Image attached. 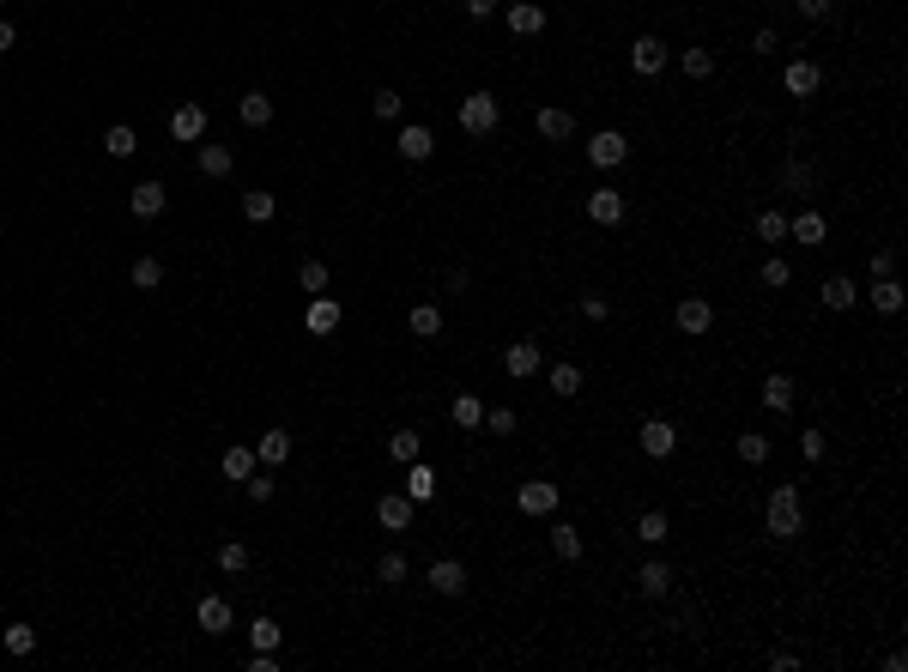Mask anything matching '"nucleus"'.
I'll list each match as a JSON object with an SVG mask.
<instances>
[{
  "mask_svg": "<svg viewBox=\"0 0 908 672\" xmlns=\"http://www.w3.org/2000/svg\"><path fill=\"white\" fill-rule=\"evenodd\" d=\"M769 533L775 539H800V527H806V509H800V490L793 485H775L769 490V509H763Z\"/></svg>",
  "mask_w": 908,
  "mask_h": 672,
  "instance_id": "nucleus-1",
  "label": "nucleus"
},
{
  "mask_svg": "<svg viewBox=\"0 0 908 672\" xmlns=\"http://www.w3.org/2000/svg\"><path fill=\"white\" fill-rule=\"evenodd\" d=\"M503 122V103L491 98V91H473V98H461V127L479 140V134H491V127Z\"/></svg>",
  "mask_w": 908,
  "mask_h": 672,
  "instance_id": "nucleus-2",
  "label": "nucleus"
},
{
  "mask_svg": "<svg viewBox=\"0 0 908 672\" xmlns=\"http://www.w3.org/2000/svg\"><path fill=\"white\" fill-rule=\"evenodd\" d=\"M666 61H672V49H666L660 37H636V42H630V67H636L642 79H654V73H666Z\"/></svg>",
  "mask_w": 908,
  "mask_h": 672,
  "instance_id": "nucleus-3",
  "label": "nucleus"
},
{
  "mask_svg": "<svg viewBox=\"0 0 908 672\" xmlns=\"http://www.w3.org/2000/svg\"><path fill=\"white\" fill-rule=\"evenodd\" d=\"M587 158L600 163V170H618V163L630 158V140H624V134H618V127H600V134L587 140Z\"/></svg>",
  "mask_w": 908,
  "mask_h": 672,
  "instance_id": "nucleus-4",
  "label": "nucleus"
},
{
  "mask_svg": "<svg viewBox=\"0 0 908 672\" xmlns=\"http://www.w3.org/2000/svg\"><path fill=\"white\" fill-rule=\"evenodd\" d=\"M636 443H642V454H654V461H666V454L679 448V425H672V418H648V425L636 430Z\"/></svg>",
  "mask_w": 908,
  "mask_h": 672,
  "instance_id": "nucleus-5",
  "label": "nucleus"
},
{
  "mask_svg": "<svg viewBox=\"0 0 908 672\" xmlns=\"http://www.w3.org/2000/svg\"><path fill=\"white\" fill-rule=\"evenodd\" d=\"M206 134V103H182L176 116H170V140L176 145H194Z\"/></svg>",
  "mask_w": 908,
  "mask_h": 672,
  "instance_id": "nucleus-6",
  "label": "nucleus"
},
{
  "mask_svg": "<svg viewBox=\"0 0 908 672\" xmlns=\"http://www.w3.org/2000/svg\"><path fill=\"white\" fill-rule=\"evenodd\" d=\"M412 509H418V503H412L406 490H388L382 503H376V521H382L388 533H406V527H412Z\"/></svg>",
  "mask_w": 908,
  "mask_h": 672,
  "instance_id": "nucleus-7",
  "label": "nucleus"
},
{
  "mask_svg": "<svg viewBox=\"0 0 908 672\" xmlns=\"http://www.w3.org/2000/svg\"><path fill=\"white\" fill-rule=\"evenodd\" d=\"M194 624H201L206 636H224L230 630V600H224V593H206L201 606H194Z\"/></svg>",
  "mask_w": 908,
  "mask_h": 672,
  "instance_id": "nucleus-8",
  "label": "nucleus"
},
{
  "mask_svg": "<svg viewBox=\"0 0 908 672\" xmlns=\"http://www.w3.org/2000/svg\"><path fill=\"white\" fill-rule=\"evenodd\" d=\"M515 509H521V515H551V509H557V485H545V479L521 485V490H515Z\"/></svg>",
  "mask_w": 908,
  "mask_h": 672,
  "instance_id": "nucleus-9",
  "label": "nucleus"
},
{
  "mask_svg": "<svg viewBox=\"0 0 908 672\" xmlns=\"http://www.w3.org/2000/svg\"><path fill=\"white\" fill-rule=\"evenodd\" d=\"M679 333H708L715 327V309H708V297H679Z\"/></svg>",
  "mask_w": 908,
  "mask_h": 672,
  "instance_id": "nucleus-10",
  "label": "nucleus"
},
{
  "mask_svg": "<svg viewBox=\"0 0 908 672\" xmlns=\"http://www.w3.org/2000/svg\"><path fill=\"white\" fill-rule=\"evenodd\" d=\"M636 588H642L648 600H666V593H672V564H666V557H648L642 570H636Z\"/></svg>",
  "mask_w": 908,
  "mask_h": 672,
  "instance_id": "nucleus-11",
  "label": "nucleus"
},
{
  "mask_svg": "<svg viewBox=\"0 0 908 672\" xmlns=\"http://www.w3.org/2000/svg\"><path fill=\"white\" fill-rule=\"evenodd\" d=\"M587 219L594 224H624V194H618V188H594V194H587Z\"/></svg>",
  "mask_w": 908,
  "mask_h": 672,
  "instance_id": "nucleus-12",
  "label": "nucleus"
},
{
  "mask_svg": "<svg viewBox=\"0 0 908 672\" xmlns=\"http://www.w3.org/2000/svg\"><path fill=\"white\" fill-rule=\"evenodd\" d=\"M503 369L515 376V382H527V376L539 369V340H515V346L503 351Z\"/></svg>",
  "mask_w": 908,
  "mask_h": 672,
  "instance_id": "nucleus-13",
  "label": "nucleus"
},
{
  "mask_svg": "<svg viewBox=\"0 0 908 672\" xmlns=\"http://www.w3.org/2000/svg\"><path fill=\"white\" fill-rule=\"evenodd\" d=\"M164 206H170V194H164V182H140L134 194H127V212L134 219H158Z\"/></svg>",
  "mask_w": 908,
  "mask_h": 672,
  "instance_id": "nucleus-14",
  "label": "nucleus"
},
{
  "mask_svg": "<svg viewBox=\"0 0 908 672\" xmlns=\"http://www.w3.org/2000/svg\"><path fill=\"white\" fill-rule=\"evenodd\" d=\"M430 152H436V134H430V127H418V122H406V127H400V158H406V163H424Z\"/></svg>",
  "mask_w": 908,
  "mask_h": 672,
  "instance_id": "nucleus-15",
  "label": "nucleus"
},
{
  "mask_svg": "<svg viewBox=\"0 0 908 672\" xmlns=\"http://www.w3.org/2000/svg\"><path fill=\"white\" fill-rule=\"evenodd\" d=\"M782 85H787V98H811V91L824 85V73H818V61H793L782 73Z\"/></svg>",
  "mask_w": 908,
  "mask_h": 672,
  "instance_id": "nucleus-16",
  "label": "nucleus"
},
{
  "mask_svg": "<svg viewBox=\"0 0 908 672\" xmlns=\"http://www.w3.org/2000/svg\"><path fill=\"white\" fill-rule=\"evenodd\" d=\"M509 31H515V37H539V31H545V6L515 0V6H509Z\"/></svg>",
  "mask_w": 908,
  "mask_h": 672,
  "instance_id": "nucleus-17",
  "label": "nucleus"
},
{
  "mask_svg": "<svg viewBox=\"0 0 908 672\" xmlns=\"http://www.w3.org/2000/svg\"><path fill=\"white\" fill-rule=\"evenodd\" d=\"M430 588L454 600V593H466V570L454 564V557H443V564H430Z\"/></svg>",
  "mask_w": 908,
  "mask_h": 672,
  "instance_id": "nucleus-18",
  "label": "nucleus"
},
{
  "mask_svg": "<svg viewBox=\"0 0 908 672\" xmlns=\"http://www.w3.org/2000/svg\"><path fill=\"white\" fill-rule=\"evenodd\" d=\"M406 497H412V503H436V472L424 467V461L406 467Z\"/></svg>",
  "mask_w": 908,
  "mask_h": 672,
  "instance_id": "nucleus-19",
  "label": "nucleus"
},
{
  "mask_svg": "<svg viewBox=\"0 0 908 672\" xmlns=\"http://www.w3.org/2000/svg\"><path fill=\"white\" fill-rule=\"evenodd\" d=\"M303 322H309V333H333V327H340V303L322 291V297H309V315H303Z\"/></svg>",
  "mask_w": 908,
  "mask_h": 672,
  "instance_id": "nucleus-20",
  "label": "nucleus"
},
{
  "mask_svg": "<svg viewBox=\"0 0 908 672\" xmlns=\"http://www.w3.org/2000/svg\"><path fill=\"white\" fill-rule=\"evenodd\" d=\"M255 454H261V467H285V461H291V436H285V430H261Z\"/></svg>",
  "mask_w": 908,
  "mask_h": 672,
  "instance_id": "nucleus-21",
  "label": "nucleus"
},
{
  "mask_svg": "<svg viewBox=\"0 0 908 672\" xmlns=\"http://www.w3.org/2000/svg\"><path fill=\"white\" fill-rule=\"evenodd\" d=\"M406 327H412V340H436V333H443V309H436V303H418L412 315H406Z\"/></svg>",
  "mask_w": 908,
  "mask_h": 672,
  "instance_id": "nucleus-22",
  "label": "nucleus"
},
{
  "mask_svg": "<svg viewBox=\"0 0 908 672\" xmlns=\"http://www.w3.org/2000/svg\"><path fill=\"white\" fill-rule=\"evenodd\" d=\"M255 467H261V454H255V448H224V479H237V485H242V479H248V472H255Z\"/></svg>",
  "mask_w": 908,
  "mask_h": 672,
  "instance_id": "nucleus-23",
  "label": "nucleus"
},
{
  "mask_svg": "<svg viewBox=\"0 0 908 672\" xmlns=\"http://www.w3.org/2000/svg\"><path fill=\"white\" fill-rule=\"evenodd\" d=\"M854 303H860V285H854V279H842V273L824 279V309H854Z\"/></svg>",
  "mask_w": 908,
  "mask_h": 672,
  "instance_id": "nucleus-24",
  "label": "nucleus"
},
{
  "mask_svg": "<svg viewBox=\"0 0 908 672\" xmlns=\"http://www.w3.org/2000/svg\"><path fill=\"white\" fill-rule=\"evenodd\" d=\"M103 152H109V158H134V152H140V134H134L127 122H116L109 134H103Z\"/></svg>",
  "mask_w": 908,
  "mask_h": 672,
  "instance_id": "nucleus-25",
  "label": "nucleus"
},
{
  "mask_svg": "<svg viewBox=\"0 0 908 672\" xmlns=\"http://www.w3.org/2000/svg\"><path fill=\"white\" fill-rule=\"evenodd\" d=\"M273 212H279V201H273L267 188H248V194H242V219H248V224H267Z\"/></svg>",
  "mask_w": 908,
  "mask_h": 672,
  "instance_id": "nucleus-26",
  "label": "nucleus"
},
{
  "mask_svg": "<svg viewBox=\"0 0 908 672\" xmlns=\"http://www.w3.org/2000/svg\"><path fill=\"white\" fill-rule=\"evenodd\" d=\"M569 134H576L569 109H539V140H569Z\"/></svg>",
  "mask_w": 908,
  "mask_h": 672,
  "instance_id": "nucleus-27",
  "label": "nucleus"
},
{
  "mask_svg": "<svg viewBox=\"0 0 908 672\" xmlns=\"http://www.w3.org/2000/svg\"><path fill=\"white\" fill-rule=\"evenodd\" d=\"M551 551L576 564V557H582V527H576V521H557V527H551Z\"/></svg>",
  "mask_w": 908,
  "mask_h": 672,
  "instance_id": "nucleus-28",
  "label": "nucleus"
},
{
  "mask_svg": "<svg viewBox=\"0 0 908 672\" xmlns=\"http://www.w3.org/2000/svg\"><path fill=\"white\" fill-rule=\"evenodd\" d=\"M0 649L13 654V660H24V654H37V630H31V624H6V636H0Z\"/></svg>",
  "mask_w": 908,
  "mask_h": 672,
  "instance_id": "nucleus-29",
  "label": "nucleus"
},
{
  "mask_svg": "<svg viewBox=\"0 0 908 672\" xmlns=\"http://www.w3.org/2000/svg\"><path fill=\"white\" fill-rule=\"evenodd\" d=\"M636 539H642V546H666V539H672V521H666L660 509H648L642 521H636Z\"/></svg>",
  "mask_w": 908,
  "mask_h": 672,
  "instance_id": "nucleus-30",
  "label": "nucleus"
},
{
  "mask_svg": "<svg viewBox=\"0 0 908 672\" xmlns=\"http://www.w3.org/2000/svg\"><path fill=\"white\" fill-rule=\"evenodd\" d=\"M388 454H394V461H400V467H412V461H418V454H424V443H418V430H394V436H388Z\"/></svg>",
  "mask_w": 908,
  "mask_h": 672,
  "instance_id": "nucleus-31",
  "label": "nucleus"
},
{
  "mask_svg": "<svg viewBox=\"0 0 908 672\" xmlns=\"http://www.w3.org/2000/svg\"><path fill=\"white\" fill-rule=\"evenodd\" d=\"M237 109H242V122H248V127H267V122H273V98H267V91H248Z\"/></svg>",
  "mask_w": 908,
  "mask_h": 672,
  "instance_id": "nucleus-32",
  "label": "nucleus"
},
{
  "mask_svg": "<svg viewBox=\"0 0 908 672\" xmlns=\"http://www.w3.org/2000/svg\"><path fill=\"white\" fill-rule=\"evenodd\" d=\"M551 394H557V400H576V394H582V369L576 364H551Z\"/></svg>",
  "mask_w": 908,
  "mask_h": 672,
  "instance_id": "nucleus-33",
  "label": "nucleus"
},
{
  "mask_svg": "<svg viewBox=\"0 0 908 672\" xmlns=\"http://www.w3.org/2000/svg\"><path fill=\"white\" fill-rule=\"evenodd\" d=\"M872 309H878V315H896V309H903V285H896V279H872Z\"/></svg>",
  "mask_w": 908,
  "mask_h": 672,
  "instance_id": "nucleus-34",
  "label": "nucleus"
},
{
  "mask_svg": "<svg viewBox=\"0 0 908 672\" xmlns=\"http://www.w3.org/2000/svg\"><path fill=\"white\" fill-rule=\"evenodd\" d=\"M763 406H769V412H787V406H793V376H769V382H763Z\"/></svg>",
  "mask_w": 908,
  "mask_h": 672,
  "instance_id": "nucleus-35",
  "label": "nucleus"
},
{
  "mask_svg": "<svg viewBox=\"0 0 908 672\" xmlns=\"http://www.w3.org/2000/svg\"><path fill=\"white\" fill-rule=\"evenodd\" d=\"M448 418H454L461 430H479V425H484V406H479V394H461V400L448 406Z\"/></svg>",
  "mask_w": 908,
  "mask_h": 672,
  "instance_id": "nucleus-36",
  "label": "nucleus"
},
{
  "mask_svg": "<svg viewBox=\"0 0 908 672\" xmlns=\"http://www.w3.org/2000/svg\"><path fill=\"white\" fill-rule=\"evenodd\" d=\"M787 237H800V243H824V212H800V219H787Z\"/></svg>",
  "mask_w": 908,
  "mask_h": 672,
  "instance_id": "nucleus-37",
  "label": "nucleus"
},
{
  "mask_svg": "<svg viewBox=\"0 0 908 672\" xmlns=\"http://www.w3.org/2000/svg\"><path fill=\"white\" fill-rule=\"evenodd\" d=\"M400 109H406V98H400V91H388V85L370 98V116H376V122H400Z\"/></svg>",
  "mask_w": 908,
  "mask_h": 672,
  "instance_id": "nucleus-38",
  "label": "nucleus"
},
{
  "mask_svg": "<svg viewBox=\"0 0 908 672\" xmlns=\"http://www.w3.org/2000/svg\"><path fill=\"white\" fill-rule=\"evenodd\" d=\"M127 279H134V285H140V291H158V285H164V261H152V255H140V261H134V273H127Z\"/></svg>",
  "mask_w": 908,
  "mask_h": 672,
  "instance_id": "nucleus-39",
  "label": "nucleus"
},
{
  "mask_svg": "<svg viewBox=\"0 0 908 672\" xmlns=\"http://www.w3.org/2000/svg\"><path fill=\"white\" fill-rule=\"evenodd\" d=\"M811 182H818V176H811V163H800V158L782 163V188H787V194H806Z\"/></svg>",
  "mask_w": 908,
  "mask_h": 672,
  "instance_id": "nucleus-40",
  "label": "nucleus"
},
{
  "mask_svg": "<svg viewBox=\"0 0 908 672\" xmlns=\"http://www.w3.org/2000/svg\"><path fill=\"white\" fill-rule=\"evenodd\" d=\"M230 163H237V158H230V145H201V170H206V176H230Z\"/></svg>",
  "mask_w": 908,
  "mask_h": 672,
  "instance_id": "nucleus-41",
  "label": "nucleus"
},
{
  "mask_svg": "<svg viewBox=\"0 0 908 672\" xmlns=\"http://www.w3.org/2000/svg\"><path fill=\"white\" fill-rule=\"evenodd\" d=\"M679 67H685V79H708V73H715V55H708V49H685Z\"/></svg>",
  "mask_w": 908,
  "mask_h": 672,
  "instance_id": "nucleus-42",
  "label": "nucleus"
},
{
  "mask_svg": "<svg viewBox=\"0 0 908 672\" xmlns=\"http://www.w3.org/2000/svg\"><path fill=\"white\" fill-rule=\"evenodd\" d=\"M297 291L322 297V291H327V266H322V261H303V266H297Z\"/></svg>",
  "mask_w": 908,
  "mask_h": 672,
  "instance_id": "nucleus-43",
  "label": "nucleus"
},
{
  "mask_svg": "<svg viewBox=\"0 0 908 672\" xmlns=\"http://www.w3.org/2000/svg\"><path fill=\"white\" fill-rule=\"evenodd\" d=\"M279 618H255V624H248V642H255V649H279Z\"/></svg>",
  "mask_w": 908,
  "mask_h": 672,
  "instance_id": "nucleus-44",
  "label": "nucleus"
},
{
  "mask_svg": "<svg viewBox=\"0 0 908 672\" xmlns=\"http://www.w3.org/2000/svg\"><path fill=\"white\" fill-rule=\"evenodd\" d=\"M242 490H248V503H273V490H279V485H273V472L255 467L248 479H242Z\"/></svg>",
  "mask_w": 908,
  "mask_h": 672,
  "instance_id": "nucleus-45",
  "label": "nucleus"
},
{
  "mask_svg": "<svg viewBox=\"0 0 908 672\" xmlns=\"http://www.w3.org/2000/svg\"><path fill=\"white\" fill-rule=\"evenodd\" d=\"M219 570H224V575L248 570V546H242V539H230V546H219Z\"/></svg>",
  "mask_w": 908,
  "mask_h": 672,
  "instance_id": "nucleus-46",
  "label": "nucleus"
},
{
  "mask_svg": "<svg viewBox=\"0 0 908 672\" xmlns=\"http://www.w3.org/2000/svg\"><path fill=\"white\" fill-rule=\"evenodd\" d=\"M757 279H763V285H769V291H782V285H787V279H793V266H787V261H782V255H769V261H763V273H757Z\"/></svg>",
  "mask_w": 908,
  "mask_h": 672,
  "instance_id": "nucleus-47",
  "label": "nucleus"
},
{
  "mask_svg": "<svg viewBox=\"0 0 908 672\" xmlns=\"http://www.w3.org/2000/svg\"><path fill=\"white\" fill-rule=\"evenodd\" d=\"M739 461L763 467V461H769V436H751V430H745V436H739Z\"/></svg>",
  "mask_w": 908,
  "mask_h": 672,
  "instance_id": "nucleus-48",
  "label": "nucleus"
},
{
  "mask_svg": "<svg viewBox=\"0 0 908 672\" xmlns=\"http://www.w3.org/2000/svg\"><path fill=\"white\" fill-rule=\"evenodd\" d=\"M376 582H388V588H394V582H406V557H400V551H388L382 564H376Z\"/></svg>",
  "mask_w": 908,
  "mask_h": 672,
  "instance_id": "nucleus-49",
  "label": "nucleus"
},
{
  "mask_svg": "<svg viewBox=\"0 0 908 672\" xmlns=\"http://www.w3.org/2000/svg\"><path fill=\"white\" fill-rule=\"evenodd\" d=\"M757 237H763V243H782V237H787V219H782V212H763V219H757Z\"/></svg>",
  "mask_w": 908,
  "mask_h": 672,
  "instance_id": "nucleus-50",
  "label": "nucleus"
},
{
  "mask_svg": "<svg viewBox=\"0 0 908 672\" xmlns=\"http://www.w3.org/2000/svg\"><path fill=\"white\" fill-rule=\"evenodd\" d=\"M484 425H491V436H515V412L497 406V412H484Z\"/></svg>",
  "mask_w": 908,
  "mask_h": 672,
  "instance_id": "nucleus-51",
  "label": "nucleus"
},
{
  "mask_svg": "<svg viewBox=\"0 0 908 672\" xmlns=\"http://www.w3.org/2000/svg\"><path fill=\"white\" fill-rule=\"evenodd\" d=\"M800 454H806V461H824V430H806V436H800Z\"/></svg>",
  "mask_w": 908,
  "mask_h": 672,
  "instance_id": "nucleus-52",
  "label": "nucleus"
},
{
  "mask_svg": "<svg viewBox=\"0 0 908 672\" xmlns=\"http://www.w3.org/2000/svg\"><path fill=\"white\" fill-rule=\"evenodd\" d=\"M793 6H800V19H829L836 0H793Z\"/></svg>",
  "mask_w": 908,
  "mask_h": 672,
  "instance_id": "nucleus-53",
  "label": "nucleus"
},
{
  "mask_svg": "<svg viewBox=\"0 0 908 672\" xmlns=\"http://www.w3.org/2000/svg\"><path fill=\"white\" fill-rule=\"evenodd\" d=\"M890 266H896V255H890V248H878V255H872V279H890Z\"/></svg>",
  "mask_w": 908,
  "mask_h": 672,
  "instance_id": "nucleus-54",
  "label": "nucleus"
},
{
  "mask_svg": "<svg viewBox=\"0 0 908 672\" xmlns=\"http://www.w3.org/2000/svg\"><path fill=\"white\" fill-rule=\"evenodd\" d=\"M582 315L587 322H605V297H582Z\"/></svg>",
  "mask_w": 908,
  "mask_h": 672,
  "instance_id": "nucleus-55",
  "label": "nucleus"
},
{
  "mask_svg": "<svg viewBox=\"0 0 908 672\" xmlns=\"http://www.w3.org/2000/svg\"><path fill=\"white\" fill-rule=\"evenodd\" d=\"M466 13H473V19H491V13H497V0H466Z\"/></svg>",
  "mask_w": 908,
  "mask_h": 672,
  "instance_id": "nucleus-56",
  "label": "nucleus"
},
{
  "mask_svg": "<svg viewBox=\"0 0 908 672\" xmlns=\"http://www.w3.org/2000/svg\"><path fill=\"white\" fill-rule=\"evenodd\" d=\"M13 42H19V31H13V24L0 19V55H6V49H13Z\"/></svg>",
  "mask_w": 908,
  "mask_h": 672,
  "instance_id": "nucleus-57",
  "label": "nucleus"
},
{
  "mask_svg": "<svg viewBox=\"0 0 908 672\" xmlns=\"http://www.w3.org/2000/svg\"><path fill=\"white\" fill-rule=\"evenodd\" d=\"M0 6H6V0H0Z\"/></svg>",
  "mask_w": 908,
  "mask_h": 672,
  "instance_id": "nucleus-58",
  "label": "nucleus"
}]
</instances>
